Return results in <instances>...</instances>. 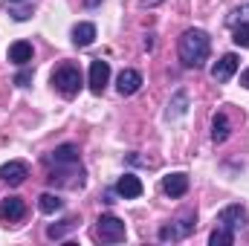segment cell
<instances>
[{
	"instance_id": "cell-1",
	"label": "cell",
	"mask_w": 249,
	"mask_h": 246,
	"mask_svg": "<svg viewBox=\"0 0 249 246\" xmlns=\"http://www.w3.org/2000/svg\"><path fill=\"white\" fill-rule=\"evenodd\" d=\"M209 50H212V41H209V35H206L203 29H186V32L180 35L177 53H180L183 67H191V70L203 67V64L209 61Z\"/></svg>"
},
{
	"instance_id": "cell-2",
	"label": "cell",
	"mask_w": 249,
	"mask_h": 246,
	"mask_svg": "<svg viewBox=\"0 0 249 246\" xmlns=\"http://www.w3.org/2000/svg\"><path fill=\"white\" fill-rule=\"evenodd\" d=\"M53 87L61 93L64 99H72V96L81 90V72H78V67L61 64V67L53 72Z\"/></svg>"
},
{
	"instance_id": "cell-3",
	"label": "cell",
	"mask_w": 249,
	"mask_h": 246,
	"mask_svg": "<svg viewBox=\"0 0 249 246\" xmlns=\"http://www.w3.org/2000/svg\"><path fill=\"white\" fill-rule=\"evenodd\" d=\"M194 226H197V214H194V211H188V214H183L180 220H174V223H168V226H162L157 238H160L162 244H174V241H186L188 235L194 232Z\"/></svg>"
},
{
	"instance_id": "cell-4",
	"label": "cell",
	"mask_w": 249,
	"mask_h": 246,
	"mask_svg": "<svg viewBox=\"0 0 249 246\" xmlns=\"http://www.w3.org/2000/svg\"><path fill=\"white\" fill-rule=\"evenodd\" d=\"M96 235H99V241H105V244H122L124 235H127V229H124V223L116 214H102V217L96 220Z\"/></svg>"
},
{
	"instance_id": "cell-5",
	"label": "cell",
	"mask_w": 249,
	"mask_h": 246,
	"mask_svg": "<svg viewBox=\"0 0 249 246\" xmlns=\"http://www.w3.org/2000/svg\"><path fill=\"white\" fill-rule=\"evenodd\" d=\"M238 67H241V58H238L235 53H226L220 61L212 67V78H214L217 84H226V81H229V78L238 72Z\"/></svg>"
},
{
	"instance_id": "cell-6",
	"label": "cell",
	"mask_w": 249,
	"mask_h": 246,
	"mask_svg": "<svg viewBox=\"0 0 249 246\" xmlns=\"http://www.w3.org/2000/svg\"><path fill=\"white\" fill-rule=\"evenodd\" d=\"M26 177H29V165L23 159H12V162L0 165V180L6 185H20Z\"/></svg>"
},
{
	"instance_id": "cell-7",
	"label": "cell",
	"mask_w": 249,
	"mask_h": 246,
	"mask_svg": "<svg viewBox=\"0 0 249 246\" xmlns=\"http://www.w3.org/2000/svg\"><path fill=\"white\" fill-rule=\"evenodd\" d=\"M26 217V203L20 200V197H6L3 203H0V220L9 226V223H18V220H23Z\"/></svg>"
},
{
	"instance_id": "cell-8",
	"label": "cell",
	"mask_w": 249,
	"mask_h": 246,
	"mask_svg": "<svg viewBox=\"0 0 249 246\" xmlns=\"http://www.w3.org/2000/svg\"><path fill=\"white\" fill-rule=\"evenodd\" d=\"M107 81H110V64L96 58V61L90 64V90L96 96H102V90L107 87Z\"/></svg>"
},
{
	"instance_id": "cell-9",
	"label": "cell",
	"mask_w": 249,
	"mask_h": 246,
	"mask_svg": "<svg viewBox=\"0 0 249 246\" xmlns=\"http://www.w3.org/2000/svg\"><path fill=\"white\" fill-rule=\"evenodd\" d=\"M244 223H247V211H244L241 206H226V209H220V214H217V226H226V229H232V232L244 229Z\"/></svg>"
},
{
	"instance_id": "cell-10",
	"label": "cell",
	"mask_w": 249,
	"mask_h": 246,
	"mask_svg": "<svg viewBox=\"0 0 249 246\" xmlns=\"http://www.w3.org/2000/svg\"><path fill=\"white\" fill-rule=\"evenodd\" d=\"M139 87H142V75H139L136 70H122V72H119V78H116V90H119L122 96H133Z\"/></svg>"
},
{
	"instance_id": "cell-11",
	"label": "cell",
	"mask_w": 249,
	"mask_h": 246,
	"mask_svg": "<svg viewBox=\"0 0 249 246\" xmlns=\"http://www.w3.org/2000/svg\"><path fill=\"white\" fill-rule=\"evenodd\" d=\"M50 162H53V165H75V162H78V148L70 145V142H67V145H58V148L50 154Z\"/></svg>"
},
{
	"instance_id": "cell-12",
	"label": "cell",
	"mask_w": 249,
	"mask_h": 246,
	"mask_svg": "<svg viewBox=\"0 0 249 246\" xmlns=\"http://www.w3.org/2000/svg\"><path fill=\"white\" fill-rule=\"evenodd\" d=\"M162 188H165V194L168 197H183L188 191V174H168L165 180H162Z\"/></svg>"
},
{
	"instance_id": "cell-13",
	"label": "cell",
	"mask_w": 249,
	"mask_h": 246,
	"mask_svg": "<svg viewBox=\"0 0 249 246\" xmlns=\"http://www.w3.org/2000/svg\"><path fill=\"white\" fill-rule=\"evenodd\" d=\"M116 194H119V197H124V200L139 197V194H142V183H139V177H133V174H124V177H119V183H116Z\"/></svg>"
},
{
	"instance_id": "cell-14",
	"label": "cell",
	"mask_w": 249,
	"mask_h": 246,
	"mask_svg": "<svg viewBox=\"0 0 249 246\" xmlns=\"http://www.w3.org/2000/svg\"><path fill=\"white\" fill-rule=\"evenodd\" d=\"M9 61L18 64V67H26V64L32 61V44L29 41H15L9 47Z\"/></svg>"
},
{
	"instance_id": "cell-15",
	"label": "cell",
	"mask_w": 249,
	"mask_h": 246,
	"mask_svg": "<svg viewBox=\"0 0 249 246\" xmlns=\"http://www.w3.org/2000/svg\"><path fill=\"white\" fill-rule=\"evenodd\" d=\"M93 41H96V26L93 23L84 20V23H75L72 26V44L75 47H90Z\"/></svg>"
},
{
	"instance_id": "cell-16",
	"label": "cell",
	"mask_w": 249,
	"mask_h": 246,
	"mask_svg": "<svg viewBox=\"0 0 249 246\" xmlns=\"http://www.w3.org/2000/svg\"><path fill=\"white\" fill-rule=\"evenodd\" d=\"M186 110H188V93H186V90H177V93H174V99L168 102L165 119H180Z\"/></svg>"
},
{
	"instance_id": "cell-17",
	"label": "cell",
	"mask_w": 249,
	"mask_h": 246,
	"mask_svg": "<svg viewBox=\"0 0 249 246\" xmlns=\"http://www.w3.org/2000/svg\"><path fill=\"white\" fill-rule=\"evenodd\" d=\"M229 130H232L229 116L226 113H214V119H212V139L214 142H226L229 139Z\"/></svg>"
},
{
	"instance_id": "cell-18",
	"label": "cell",
	"mask_w": 249,
	"mask_h": 246,
	"mask_svg": "<svg viewBox=\"0 0 249 246\" xmlns=\"http://www.w3.org/2000/svg\"><path fill=\"white\" fill-rule=\"evenodd\" d=\"M61 197L58 194H53V191H44L41 197H38V209L44 211V214H55V211H61Z\"/></svg>"
},
{
	"instance_id": "cell-19",
	"label": "cell",
	"mask_w": 249,
	"mask_h": 246,
	"mask_svg": "<svg viewBox=\"0 0 249 246\" xmlns=\"http://www.w3.org/2000/svg\"><path fill=\"white\" fill-rule=\"evenodd\" d=\"M78 226V220L75 217H67V220H61V223H53V226H47V238L50 241H58V238H64L70 229H75Z\"/></svg>"
},
{
	"instance_id": "cell-20",
	"label": "cell",
	"mask_w": 249,
	"mask_h": 246,
	"mask_svg": "<svg viewBox=\"0 0 249 246\" xmlns=\"http://www.w3.org/2000/svg\"><path fill=\"white\" fill-rule=\"evenodd\" d=\"M209 244L212 246H232L235 244V232L226 229V226H217V229L209 235Z\"/></svg>"
},
{
	"instance_id": "cell-21",
	"label": "cell",
	"mask_w": 249,
	"mask_h": 246,
	"mask_svg": "<svg viewBox=\"0 0 249 246\" xmlns=\"http://www.w3.org/2000/svg\"><path fill=\"white\" fill-rule=\"evenodd\" d=\"M226 23L229 26H238V23H249V3H244V6H238L229 18H226Z\"/></svg>"
},
{
	"instance_id": "cell-22",
	"label": "cell",
	"mask_w": 249,
	"mask_h": 246,
	"mask_svg": "<svg viewBox=\"0 0 249 246\" xmlns=\"http://www.w3.org/2000/svg\"><path fill=\"white\" fill-rule=\"evenodd\" d=\"M235 29V44L238 47H244V50H249V23H238V26H232Z\"/></svg>"
},
{
	"instance_id": "cell-23",
	"label": "cell",
	"mask_w": 249,
	"mask_h": 246,
	"mask_svg": "<svg viewBox=\"0 0 249 246\" xmlns=\"http://www.w3.org/2000/svg\"><path fill=\"white\" fill-rule=\"evenodd\" d=\"M15 84H18V87H29V84H32V70H20V72L15 75Z\"/></svg>"
},
{
	"instance_id": "cell-24",
	"label": "cell",
	"mask_w": 249,
	"mask_h": 246,
	"mask_svg": "<svg viewBox=\"0 0 249 246\" xmlns=\"http://www.w3.org/2000/svg\"><path fill=\"white\" fill-rule=\"evenodd\" d=\"M29 15H32V12H26V9H18V12H15V18H18V20H26Z\"/></svg>"
},
{
	"instance_id": "cell-25",
	"label": "cell",
	"mask_w": 249,
	"mask_h": 246,
	"mask_svg": "<svg viewBox=\"0 0 249 246\" xmlns=\"http://www.w3.org/2000/svg\"><path fill=\"white\" fill-rule=\"evenodd\" d=\"M241 84L249 90V70H244V72H241Z\"/></svg>"
},
{
	"instance_id": "cell-26",
	"label": "cell",
	"mask_w": 249,
	"mask_h": 246,
	"mask_svg": "<svg viewBox=\"0 0 249 246\" xmlns=\"http://www.w3.org/2000/svg\"><path fill=\"white\" fill-rule=\"evenodd\" d=\"M160 3H165V0H142V6H160Z\"/></svg>"
},
{
	"instance_id": "cell-27",
	"label": "cell",
	"mask_w": 249,
	"mask_h": 246,
	"mask_svg": "<svg viewBox=\"0 0 249 246\" xmlns=\"http://www.w3.org/2000/svg\"><path fill=\"white\" fill-rule=\"evenodd\" d=\"M9 3H23V0H9Z\"/></svg>"
}]
</instances>
